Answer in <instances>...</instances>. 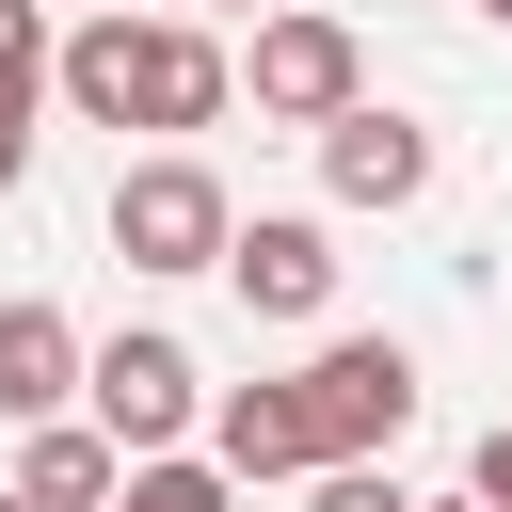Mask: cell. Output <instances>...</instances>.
Here are the masks:
<instances>
[{
  "instance_id": "1",
  "label": "cell",
  "mask_w": 512,
  "mask_h": 512,
  "mask_svg": "<svg viewBox=\"0 0 512 512\" xmlns=\"http://www.w3.org/2000/svg\"><path fill=\"white\" fill-rule=\"evenodd\" d=\"M48 96H64L80 128H160V144H192V128L240 112V48H224L208 16H64Z\"/></svg>"
},
{
  "instance_id": "2",
  "label": "cell",
  "mask_w": 512,
  "mask_h": 512,
  "mask_svg": "<svg viewBox=\"0 0 512 512\" xmlns=\"http://www.w3.org/2000/svg\"><path fill=\"white\" fill-rule=\"evenodd\" d=\"M80 432H112V464H176V448L208 432L192 336H96V352H80Z\"/></svg>"
},
{
  "instance_id": "3",
  "label": "cell",
  "mask_w": 512,
  "mask_h": 512,
  "mask_svg": "<svg viewBox=\"0 0 512 512\" xmlns=\"http://www.w3.org/2000/svg\"><path fill=\"white\" fill-rule=\"evenodd\" d=\"M288 416H304V464H384L416 432V352L400 336H320L288 368Z\"/></svg>"
},
{
  "instance_id": "4",
  "label": "cell",
  "mask_w": 512,
  "mask_h": 512,
  "mask_svg": "<svg viewBox=\"0 0 512 512\" xmlns=\"http://www.w3.org/2000/svg\"><path fill=\"white\" fill-rule=\"evenodd\" d=\"M240 96H256V128H304V144H320V128L368 96V32L320 16V0H272L256 48H240Z\"/></svg>"
},
{
  "instance_id": "5",
  "label": "cell",
  "mask_w": 512,
  "mask_h": 512,
  "mask_svg": "<svg viewBox=\"0 0 512 512\" xmlns=\"http://www.w3.org/2000/svg\"><path fill=\"white\" fill-rule=\"evenodd\" d=\"M224 240H240V208H224V176L192 144H160V160L112 176V256L128 272H224Z\"/></svg>"
},
{
  "instance_id": "6",
  "label": "cell",
  "mask_w": 512,
  "mask_h": 512,
  "mask_svg": "<svg viewBox=\"0 0 512 512\" xmlns=\"http://www.w3.org/2000/svg\"><path fill=\"white\" fill-rule=\"evenodd\" d=\"M224 288H240V320H320V304H336V224L256 208V224L224 240Z\"/></svg>"
},
{
  "instance_id": "7",
  "label": "cell",
  "mask_w": 512,
  "mask_h": 512,
  "mask_svg": "<svg viewBox=\"0 0 512 512\" xmlns=\"http://www.w3.org/2000/svg\"><path fill=\"white\" fill-rule=\"evenodd\" d=\"M320 192H336V208H416V192H432V128L384 112V96H352V112L320 128Z\"/></svg>"
},
{
  "instance_id": "8",
  "label": "cell",
  "mask_w": 512,
  "mask_h": 512,
  "mask_svg": "<svg viewBox=\"0 0 512 512\" xmlns=\"http://www.w3.org/2000/svg\"><path fill=\"white\" fill-rule=\"evenodd\" d=\"M80 352H96V336H80L64 304H32V288H16V304H0V416H16V432H48V416L80 400Z\"/></svg>"
},
{
  "instance_id": "9",
  "label": "cell",
  "mask_w": 512,
  "mask_h": 512,
  "mask_svg": "<svg viewBox=\"0 0 512 512\" xmlns=\"http://www.w3.org/2000/svg\"><path fill=\"white\" fill-rule=\"evenodd\" d=\"M112 480H128V464H112V432H80V416H48V432L16 448V496H32V512H112Z\"/></svg>"
},
{
  "instance_id": "10",
  "label": "cell",
  "mask_w": 512,
  "mask_h": 512,
  "mask_svg": "<svg viewBox=\"0 0 512 512\" xmlns=\"http://www.w3.org/2000/svg\"><path fill=\"white\" fill-rule=\"evenodd\" d=\"M48 0H0V144H32V112H48Z\"/></svg>"
},
{
  "instance_id": "11",
  "label": "cell",
  "mask_w": 512,
  "mask_h": 512,
  "mask_svg": "<svg viewBox=\"0 0 512 512\" xmlns=\"http://www.w3.org/2000/svg\"><path fill=\"white\" fill-rule=\"evenodd\" d=\"M112 512H224V480H208V448H176V464H128Z\"/></svg>"
},
{
  "instance_id": "12",
  "label": "cell",
  "mask_w": 512,
  "mask_h": 512,
  "mask_svg": "<svg viewBox=\"0 0 512 512\" xmlns=\"http://www.w3.org/2000/svg\"><path fill=\"white\" fill-rule=\"evenodd\" d=\"M304 512H416V496H400L384 464H320V496H304Z\"/></svg>"
},
{
  "instance_id": "13",
  "label": "cell",
  "mask_w": 512,
  "mask_h": 512,
  "mask_svg": "<svg viewBox=\"0 0 512 512\" xmlns=\"http://www.w3.org/2000/svg\"><path fill=\"white\" fill-rule=\"evenodd\" d=\"M464 496H480V512H512V416L480 432V464H464Z\"/></svg>"
},
{
  "instance_id": "14",
  "label": "cell",
  "mask_w": 512,
  "mask_h": 512,
  "mask_svg": "<svg viewBox=\"0 0 512 512\" xmlns=\"http://www.w3.org/2000/svg\"><path fill=\"white\" fill-rule=\"evenodd\" d=\"M16 176H32V144H0V192H16Z\"/></svg>"
},
{
  "instance_id": "15",
  "label": "cell",
  "mask_w": 512,
  "mask_h": 512,
  "mask_svg": "<svg viewBox=\"0 0 512 512\" xmlns=\"http://www.w3.org/2000/svg\"><path fill=\"white\" fill-rule=\"evenodd\" d=\"M48 16H128V0H48Z\"/></svg>"
},
{
  "instance_id": "16",
  "label": "cell",
  "mask_w": 512,
  "mask_h": 512,
  "mask_svg": "<svg viewBox=\"0 0 512 512\" xmlns=\"http://www.w3.org/2000/svg\"><path fill=\"white\" fill-rule=\"evenodd\" d=\"M208 16H272V0H208Z\"/></svg>"
},
{
  "instance_id": "17",
  "label": "cell",
  "mask_w": 512,
  "mask_h": 512,
  "mask_svg": "<svg viewBox=\"0 0 512 512\" xmlns=\"http://www.w3.org/2000/svg\"><path fill=\"white\" fill-rule=\"evenodd\" d=\"M416 512H432V496H416ZM448 512H480V496H448Z\"/></svg>"
},
{
  "instance_id": "18",
  "label": "cell",
  "mask_w": 512,
  "mask_h": 512,
  "mask_svg": "<svg viewBox=\"0 0 512 512\" xmlns=\"http://www.w3.org/2000/svg\"><path fill=\"white\" fill-rule=\"evenodd\" d=\"M480 16H496V32H512V0H480Z\"/></svg>"
},
{
  "instance_id": "19",
  "label": "cell",
  "mask_w": 512,
  "mask_h": 512,
  "mask_svg": "<svg viewBox=\"0 0 512 512\" xmlns=\"http://www.w3.org/2000/svg\"><path fill=\"white\" fill-rule=\"evenodd\" d=\"M0 512H32V496H0Z\"/></svg>"
}]
</instances>
